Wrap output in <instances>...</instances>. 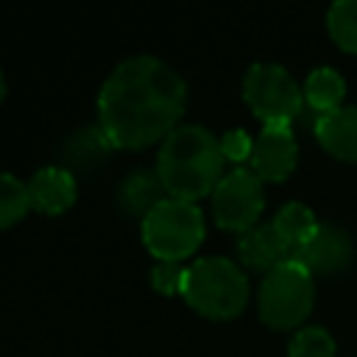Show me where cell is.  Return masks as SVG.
I'll list each match as a JSON object with an SVG mask.
<instances>
[{"mask_svg": "<svg viewBox=\"0 0 357 357\" xmlns=\"http://www.w3.org/2000/svg\"><path fill=\"white\" fill-rule=\"evenodd\" d=\"M187 106L184 78L159 56L123 59L98 92V123L114 148H145L176 128Z\"/></svg>", "mask_w": 357, "mask_h": 357, "instance_id": "6da1fadb", "label": "cell"}, {"mask_svg": "<svg viewBox=\"0 0 357 357\" xmlns=\"http://www.w3.org/2000/svg\"><path fill=\"white\" fill-rule=\"evenodd\" d=\"M156 173L173 198L195 201L212 192L223 178L220 139L198 123L176 126L159 145Z\"/></svg>", "mask_w": 357, "mask_h": 357, "instance_id": "7a4b0ae2", "label": "cell"}, {"mask_svg": "<svg viewBox=\"0 0 357 357\" xmlns=\"http://www.w3.org/2000/svg\"><path fill=\"white\" fill-rule=\"evenodd\" d=\"M181 296L206 318H234L248 301V279L234 259L209 254L187 265Z\"/></svg>", "mask_w": 357, "mask_h": 357, "instance_id": "3957f363", "label": "cell"}, {"mask_svg": "<svg viewBox=\"0 0 357 357\" xmlns=\"http://www.w3.org/2000/svg\"><path fill=\"white\" fill-rule=\"evenodd\" d=\"M204 240V212L195 201L167 195L142 218V243L159 259H184Z\"/></svg>", "mask_w": 357, "mask_h": 357, "instance_id": "277c9868", "label": "cell"}, {"mask_svg": "<svg viewBox=\"0 0 357 357\" xmlns=\"http://www.w3.org/2000/svg\"><path fill=\"white\" fill-rule=\"evenodd\" d=\"M257 301H259V318L268 326L293 329L312 310L315 301L312 273L301 262L287 259L262 276Z\"/></svg>", "mask_w": 357, "mask_h": 357, "instance_id": "5b68a950", "label": "cell"}, {"mask_svg": "<svg viewBox=\"0 0 357 357\" xmlns=\"http://www.w3.org/2000/svg\"><path fill=\"white\" fill-rule=\"evenodd\" d=\"M243 98L254 114L268 123H287L304 112V89L276 61H254L243 75Z\"/></svg>", "mask_w": 357, "mask_h": 357, "instance_id": "8992f818", "label": "cell"}, {"mask_svg": "<svg viewBox=\"0 0 357 357\" xmlns=\"http://www.w3.org/2000/svg\"><path fill=\"white\" fill-rule=\"evenodd\" d=\"M262 206H265L262 178L251 167H231L212 190V212L223 229L245 231L257 226Z\"/></svg>", "mask_w": 357, "mask_h": 357, "instance_id": "52a82bcc", "label": "cell"}, {"mask_svg": "<svg viewBox=\"0 0 357 357\" xmlns=\"http://www.w3.org/2000/svg\"><path fill=\"white\" fill-rule=\"evenodd\" d=\"M293 259L301 262L312 276H337L354 262V240L343 226L321 220L312 237L293 251Z\"/></svg>", "mask_w": 357, "mask_h": 357, "instance_id": "ba28073f", "label": "cell"}, {"mask_svg": "<svg viewBox=\"0 0 357 357\" xmlns=\"http://www.w3.org/2000/svg\"><path fill=\"white\" fill-rule=\"evenodd\" d=\"M298 159V142L287 123H268L254 139L251 170L262 181H282L293 173Z\"/></svg>", "mask_w": 357, "mask_h": 357, "instance_id": "9c48e42d", "label": "cell"}, {"mask_svg": "<svg viewBox=\"0 0 357 357\" xmlns=\"http://www.w3.org/2000/svg\"><path fill=\"white\" fill-rule=\"evenodd\" d=\"M25 184H28L31 206L39 212H47V215H59V212L70 209L75 204V195H78L75 176L64 165L39 167V170H33V176Z\"/></svg>", "mask_w": 357, "mask_h": 357, "instance_id": "30bf717a", "label": "cell"}, {"mask_svg": "<svg viewBox=\"0 0 357 357\" xmlns=\"http://www.w3.org/2000/svg\"><path fill=\"white\" fill-rule=\"evenodd\" d=\"M312 131L326 153L343 162H357V106L343 103L332 112L315 114Z\"/></svg>", "mask_w": 357, "mask_h": 357, "instance_id": "8fae6325", "label": "cell"}, {"mask_svg": "<svg viewBox=\"0 0 357 357\" xmlns=\"http://www.w3.org/2000/svg\"><path fill=\"white\" fill-rule=\"evenodd\" d=\"M237 254L243 259V265L254 268V271H273L276 265L293 259V248L282 240V234L276 231L273 223H259L251 226L240 234L237 240Z\"/></svg>", "mask_w": 357, "mask_h": 357, "instance_id": "7c38bea8", "label": "cell"}, {"mask_svg": "<svg viewBox=\"0 0 357 357\" xmlns=\"http://www.w3.org/2000/svg\"><path fill=\"white\" fill-rule=\"evenodd\" d=\"M167 198V190L159 178L156 170L148 167H137L131 170L120 184H117V206L126 215H139L145 218L159 201Z\"/></svg>", "mask_w": 357, "mask_h": 357, "instance_id": "4fadbf2b", "label": "cell"}, {"mask_svg": "<svg viewBox=\"0 0 357 357\" xmlns=\"http://www.w3.org/2000/svg\"><path fill=\"white\" fill-rule=\"evenodd\" d=\"M114 148V142L109 139V134L103 131L100 123H92V126H81L75 128L73 134H67L64 145H61V159H64V167L73 170H89L95 167L98 162H103V156Z\"/></svg>", "mask_w": 357, "mask_h": 357, "instance_id": "5bb4252c", "label": "cell"}, {"mask_svg": "<svg viewBox=\"0 0 357 357\" xmlns=\"http://www.w3.org/2000/svg\"><path fill=\"white\" fill-rule=\"evenodd\" d=\"M343 95H346V78L335 67H326V64L315 67L304 78V103L315 114L343 106Z\"/></svg>", "mask_w": 357, "mask_h": 357, "instance_id": "9a60e30c", "label": "cell"}, {"mask_svg": "<svg viewBox=\"0 0 357 357\" xmlns=\"http://www.w3.org/2000/svg\"><path fill=\"white\" fill-rule=\"evenodd\" d=\"M271 223L276 226V231L282 234V240L296 251L298 245H304V243L312 237V231L318 229L321 220L315 218V212H312L307 204L290 201V204H284V206L273 215Z\"/></svg>", "mask_w": 357, "mask_h": 357, "instance_id": "2e32d148", "label": "cell"}, {"mask_svg": "<svg viewBox=\"0 0 357 357\" xmlns=\"http://www.w3.org/2000/svg\"><path fill=\"white\" fill-rule=\"evenodd\" d=\"M326 28L340 50L357 53V0H335L326 8Z\"/></svg>", "mask_w": 357, "mask_h": 357, "instance_id": "e0dca14e", "label": "cell"}, {"mask_svg": "<svg viewBox=\"0 0 357 357\" xmlns=\"http://www.w3.org/2000/svg\"><path fill=\"white\" fill-rule=\"evenodd\" d=\"M31 209L28 184L11 170H0V229L17 223Z\"/></svg>", "mask_w": 357, "mask_h": 357, "instance_id": "ac0fdd59", "label": "cell"}, {"mask_svg": "<svg viewBox=\"0 0 357 357\" xmlns=\"http://www.w3.org/2000/svg\"><path fill=\"white\" fill-rule=\"evenodd\" d=\"M335 337L324 326H301L287 343L290 357H335Z\"/></svg>", "mask_w": 357, "mask_h": 357, "instance_id": "d6986e66", "label": "cell"}, {"mask_svg": "<svg viewBox=\"0 0 357 357\" xmlns=\"http://www.w3.org/2000/svg\"><path fill=\"white\" fill-rule=\"evenodd\" d=\"M184 273H187V265H181L176 259H159V262L151 265L148 279H151L153 290H159L165 296H173V293H181Z\"/></svg>", "mask_w": 357, "mask_h": 357, "instance_id": "ffe728a7", "label": "cell"}, {"mask_svg": "<svg viewBox=\"0 0 357 357\" xmlns=\"http://www.w3.org/2000/svg\"><path fill=\"white\" fill-rule=\"evenodd\" d=\"M220 151H223V159L245 162L254 153V139H251V134L245 128H229L220 137Z\"/></svg>", "mask_w": 357, "mask_h": 357, "instance_id": "44dd1931", "label": "cell"}, {"mask_svg": "<svg viewBox=\"0 0 357 357\" xmlns=\"http://www.w3.org/2000/svg\"><path fill=\"white\" fill-rule=\"evenodd\" d=\"M6 89H8V81H6V73H3V67H0V100L6 98Z\"/></svg>", "mask_w": 357, "mask_h": 357, "instance_id": "7402d4cb", "label": "cell"}]
</instances>
